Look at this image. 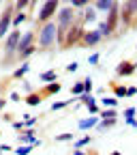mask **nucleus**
<instances>
[{
	"label": "nucleus",
	"mask_w": 137,
	"mask_h": 155,
	"mask_svg": "<svg viewBox=\"0 0 137 155\" xmlns=\"http://www.w3.org/2000/svg\"><path fill=\"white\" fill-rule=\"evenodd\" d=\"M137 93V86H131V88H126V97H133Z\"/></svg>",
	"instance_id": "e433bc0d"
},
{
	"label": "nucleus",
	"mask_w": 137,
	"mask_h": 155,
	"mask_svg": "<svg viewBox=\"0 0 137 155\" xmlns=\"http://www.w3.org/2000/svg\"><path fill=\"white\" fill-rule=\"evenodd\" d=\"M84 93H92V78H86L84 80Z\"/></svg>",
	"instance_id": "473e14b6"
},
{
	"label": "nucleus",
	"mask_w": 137,
	"mask_h": 155,
	"mask_svg": "<svg viewBox=\"0 0 137 155\" xmlns=\"http://www.w3.org/2000/svg\"><path fill=\"white\" fill-rule=\"evenodd\" d=\"M109 86H111V91H114V95H116V97H126V86H120V84H114V82H111Z\"/></svg>",
	"instance_id": "5701e85b"
},
{
	"label": "nucleus",
	"mask_w": 137,
	"mask_h": 155,
	"mask_svg": "<svg viewBox=\"0 0 137 155\" xmlns=\"http://www.w3.org/2000/svg\"><path fill=\"white\" fill-rule=\"evenodd\" d=\"M56 78H58V73H56L54 69H49V71H43V73H41V82L49 84V82H56Z\"/></svg>",
	"instance_id": "6ab92c4d"
},
{
	"label": "nucleus",
	"mask_w": 137,
	"mask_h": 155,
	"mask_svg": "<svg viewBox=\"0 0 137 155\" xmlns=\"http://www.w3.org/2000/svg\"><path fill=\"white\" fill-rule=\"evenodd\" d=\"M126 123H129L131 127H137V121H135V116H133V119H126Z\"/></svg>",
	"instance_id": "58836bf2"
},
{
	"label": "nucleus",
	"mask_w": 137,
	"mask_h": 155,
	"mask_svg": "<svg viewBox=\"0 0 137 155\" xmlns=\"http://www.w3.org/2000/svg\"><path fill=\"white\" fill-rule=\"evenodd\" d=\"M67 71H77V63H71V65L67 67Z\"/></svg>",
	"instance_id": "ea45409f"
},
{
	"label": "nucleus",
	"mask_w": 137,
	"mask_h": 155,
	"mask_svg": "<svg viewBox=\"0 0 137 155\" xmlns=\"http://www.w3.org/2000/svg\"><path fill=\"white\" fill-rule=\"evenodd\" d=\"M41 101H43V95H41V93H30V95L26 97V104H28V106H39Z\"/></svg>",
	"instance_id": "f3484780"
},
{
	"label": "nucleus",
	"mask_w": 137,
	"mask_h": 155,
	"mask_svg": "<svg viewBox=\"0 0 137 155\" xmlns=\"http://www.w3.org/2000/svg\"><path fill=\"white\" fill-rule=\"evenodd\" d=\"M71 93H73V95H82V93H84V82L73 84V86H71Z\"/></svg>",
	"instance_id": "c85d7f7f"
},
{
	"label": "nucleus",
	"mask_w": 137,
	"mask_h": 155,
	"mask_svg": "<svg viewBox=\"0 0 137 155\" xmlns=\"http://www.w3.org/2000/svg\"><path fill=\"white\" fill-rule=\"evenodd\" d=\"M75 22V9L73 7H62V9H58L56 13V26H58V32H56V41L64 45V37L71 28V24Z\"/></svg>",
	"instance_id": "f257e3e1"
},
{
	"label": "nucleus",
	"mask_w": 137,
	"mask_h": 155,
	"mask_svg": "<svg viewBox=\"0 0 137 155\" xmlns=\"http://www.w3.org/2000/svg\"><path fill=\"white\" fill-rule=\"evenodd\" d=\"M32 147H34V144H26V147H19V149H15V153H17V155H28Z\"/></svg>",
	"instance_id": "2f4dec72"
},
{
	"label": "nucleus",
	"mask_w": 137,
	"mask_h": 155,
	"mask_svg": "<svg viewBox=\"0 0 137 155\" xmlns=\"http://www.w3.org/2000/svg\"><path fill=\"white\" fill-rule=\"evenodd\" d=\"M88 2H90V0H71V7L73 9H84Z\"/></svg>",
	"instance_id": "cd10ccee"
},
{
	"label": "nucleus",
	"mask_w": 137,
	"mask_h": 155,
	"mask_svg": "<svg viewBox=\"0 0 137 155\" xmlns=\"http://www.w3.org/2000/svg\"><path fill=\"white\" fill-rule=\"evenodd\" d=\"M13 15H15V7L13 2H9L2 11V15H0V41L9 35V28L13 26Z\"/></svg>",
	"instance_id": "39448f33"
},
{
	"label": "nucleus",
	"mask_w": 137,
	"mask_h": 155,
	"mask_svg": "<svg viewBox=\"0 0 137 155\" xmlns=\"http://www.w3.org/2000/svg\"><path fill=\"white\" fill-rule=\"evenodd\" d=\"M19 142H24V144H41L36 138H34V134L32 131H24V134H19Z\"/></svg>",
	"instance_id": "f8f14e48"
},
{
	"label": "nucleus",
	"mask_w": 137,
	"mask_h": 155,
	"mask_svg": "<svg viewBox=\"0 0 137 155\" xmlns=\"http://www.w3.org/2000/svg\"><path fill=\"white\" fill-rule=\"evenodd\" d=\"M34 123H36V119H28V121H26V127H32Z\"/></svg>",
	"instance_id": "79ce46f5"
},
{
	"label": "nucleus",
	"mask_w": 137,
	"mask_h": 155,
	"mask_svg": "<svg viewBox=\"0 0 137 155\" xmlns=\"http://www.w3.org/2000/svg\"><path fill=\"white\" fill-rule=\"evenodd\" d=\"M5 151H11V147H9V144H2V147H0V155H2Z\"/></svg>",
	"instance_id": "a19ab883"
},
{
	"label": "nucleus",
	"mask_w": 137,
	"mask_h": 155,
	"mask_svg": "<svg viewBox=\"0 0 137 155\" xmlns=\"http://www.w3.org/2000/svg\"><path fill=\"white\" fill-rule=\"evenodd\" d=\"M90 140H92V138H90V136H84V138H82V140H77V142H75V149H82V147H86V144H90Z\"/></svg>",
	"instance_id": "c756f323"
},
{
	"label": "nucleus",
	"mask_w": 137,
	"mask_h": 155,
	"mask_svg": "<svg viewBox=\"0 0 137 155\" xmlns=\"http://www.w3.org/2000/svg\"><path fill=\"white\" fill-rule=\"evenodd\" d=\"M135 108H129V110H124V119H133V116H135Z\"/></svg>",
	"instance_id": "72a5a7b5"
},
{
	"label": "nucleus",
	"mask_w": 137,
	"mask_h": 155,
	"mask_svg": "<svg viewBox=\"0 0 137 155\" xmlns=\"http://www.w3.org/2000/svg\"><path fill=\"white\" fill-rule=\"evenodd\" d=\"M5 104H7L5 99H0V110H2V108H5Z\"/></svg>",
	"instance_id": "c03bdc74"
},
{
	"label": "nucleus",
	"mask_w": 137,
	"mask_h": 155,
	"mask_svg": "<svg viewBox=\"0 0 137 155\" xmlns=\"http://www.w3.org/2000/svg\"><path fill=\"white\" fill-rule=\"evenodd\" d=\"M34 43V32L32 30H28V32H24L22 37H19V43H17V54H22L26 48H30Z\"/></svg>",
	"instance_id": "9b49d317"
},
{
	"label": "nucleus",
	"mask_w": 137,
	"mask_h": 155,
	"mask_svg": "<svg viewBox=\"0 0 137 155\" xmlns=\"http://www.w3.org/2000/svg\"><path fill=\"white\" fill-rule=\"evenodd\" d=\"M82 35H84V26H82V22H75L71 24V28H69V32H67V37H64V45L62 48H73V45H77L82 41Z\"/></svg>",
	"instance_id": "423d86ee"
},
{
	"label": "nucleus",
	"mask_w": 137,
	"mask_h": 155,
	"mask_svg": "<svg viewBox=\"0 0 137 155\" xmlns=\"http://www.w3.org/2000/svg\"><path fill=\"white\" fill-rule=\"evenodd\" d=\"M88 112H90V114H96V112H99V108H96V104H90V106H88Z\"/></svg>",
	"instance_id": "c9c22d12"
},
{
	"label": "nucleus",
	"mask_w": 137,
	"mask_h": 155,
	"mask_svg": "<svg viewBox=\"0 0 137 155\" xmlns=\"http://www.w3.org/2000/svg\"><path fill=\"white\" fill-rule=\"evenodd\" d=\"M111 155H122V153H120V151H114V153H111Z\"/></svg>",
	"instance_id": "a18cd8bd"
},
{
	"label": "nucleus",
	"mask_w": 137,
	"mask_h": 155,
	"mask_svg": "<svg viewBox=\"0 0 137 155\" xmlns=\"http://www.w3.org/2000/svg\"><path fill=\"white\" fill-rule=\"evenodd\" d=\"M56 32H58V26L54 19L41 24V30H39V50L41 52H47L56 45Z\"/></svg>",
	"instance_id": "f03ea898"
},
{
	"label": "nucleus",
	"mask_w": 137,
	"mask_h": 155,
	"mask_svg": "<svg viewBox=\"0 0 137 155\" xmlns=\"http://www.w3.org/2000/svg\"><path fill=\"white\" fill-rule=\"evenodd\" d=\"M103 108H116L118 106V97H103Z\"/></svg>",
	"instance_id": "393cba45"
},
{
	"label": "nucleus",
	"mask_w": 137,
	"mask_h": 155,
	"mask_svg": "<svg viewBox=\"0 0 137 155\" xmlns=\"http://www.w3.org/2000/svg\"><path fill=\"white\" fill-rule=\"evenodd\" d=\"M116 123H118V119H101L99 123H96V127H99L101 131H105V129H111Z\"/></svg>",
	"instance_id": "dca6fc26"
},
{
	"label": "nucleus",
	"mask_w": 137,
	"mask_h": 155,
	"mask_svg": "<svg viewBox=\"0 0 137 155\" xmlns=\"http://www.w3.org/2000/svg\"><path fill=\"white\" fill-rule=\"evenodd\" d=\"M0 138H2V131H0Z\"/></svg>",
	"instance_id": "09e8293b"
},
{
	"label": "nucleus",
	"mask_w": 137,
	"mask_h": 155,
	"mask_svg": "<svg viewBox=\"0 0 137 155\" xmlns=\"http://www.w3.org/2000/svg\"><path fill=\"white\" fill-rule=\"evenodd\" d=\"M58 9H60V0H45L43 7L39 9V24H45L51 17H56Z\"/></svg>",
	"instance_id": "20e7f679"
},
{
	"label": "nucleus",
	"mask_w": 137,
	"mask_h": 155,
	"mask_svg": "<svg viewBox=\"0 0 137 155\" xmlns=\"http://www.w3.org/2000/svg\"><path fill=\"white\" fill-rule=\"evenodd\" d=\"M28 5H30V0H15V2H13L15 11H24V9H26Z\"/></svg>",
	"instance_id": "bb28decb"
},
{
	"label": "nucleus",
	"mask_w": 137,
	"mask_h": 155,
	"mask_svg": "<svg viewBox=\"0 0 137 155\" xmlns=\"http://www.w3.org/2000/svg\"><path fill=\"white\" fill-rule=\"evenodd\" d=\"M105 15H107V17H105V26L114 32L116 28H118V24H120V2H118V0L114 2V7H111Z\"/></svg>",
	"instance_id": "6e6552de"
},
{
	"label": "nucleus",
	"mask_w": 137,
	"mask_h": 155,
	"mask_svg": "<svg viewBox=\"0 0 137 155\" xmlns=\"http://www.w3.org/2000/svg\"><path fill=\"white\" fill-rule=\"evenodd\" d=\"M73 155H88V153H84L82 149H75V153H73Z\"/></svg>",
	"instance_id": "37998d69"
},
{
	"label": "nucleus",
	"mask_w": 137,
	"mask_h": 155,
	"mask_svg": "<svg viewBox=\"0 0 137 155\" xmlns=\"http://www.w3.org/2000/svg\"><path fill=\"white\" fill-rule=\"evenodd\" d=\"M34 52H36V48H34V43H32V45H30V48H26L22 54H17V63H19V61H22V63H24V61H28V58H30Z\"/></svg>",
	"instance_id": "a211bd4d"
},
{
	"label": "nucleus",
	"mask_w": 137,
	"mask_h": 155,
	"mask_svg": "<svg viewBox=\"0 0 137 155\" xmlns=\"http://www.w3.org/2000/svg\"><path fill=\"white\" fill-rule=\"evenodd\" d=\"M96 123H99V119L92 114L90 119H84V121H79V129L82 131H86V129H92V127H96Z\"/></svg>",
	"instance_id": "ddd939ff"
},
{
	"label": "nucleus",
	"mask_w": 137,
	"mask_h": 155,
	"mask_svg": "<svg viewBox=\"0 0 137 155\" xmlns=\"http://www.w3.org/2000/svg\"><path fill=\"white\" fill-rule=\"evenodd\" d=\"M26 127V123H13V129H17V131H22Z\"/></svg>",
	"instance_id": "4c0bfd02"
},
{
	"label": "nucleus",
	"mask_w": 137,
	"mask_h": 155,
	"mask_svg": "<svg viewBox=\"0 0 137 155\" xmlns=\"http://www.w3.org/2000/svg\"><path fill=\"white\" fill-rule=\"evenodd\" d=\"M101 119H118V112H116V108H103Z\"/></svg>",
	"instance_id": "b1692460"
},
{
	"label": "nucleus",
	"mask_w": 137,
	"mask_h": 155,
	"mask_svg": "<svg viewBox=\"0 0 137 155\" xmlns=\"http://www.w3.org/2000/svg\"><path fill=\"white\" fill-rule=\"evenodd\" d=\"M60 88H62V86L58 84V82H49V84H47V88H43V91H41V95H43V97H49V95L60 93Z\"/></svg>",
	"instance_id": "4468645a"
},
{
	"label": "nucleus",
	"mask_w": 137,
	"mask_h": 155,
	"mask_svg": "<svg viewBox=\"0 0 137 155\" xmlns=\"http://www.w3.org/2000/svg\"><path fill=\"white\" fill-rule=\"evenodd\" d=\"M62 2H71V0H62Z\"/></svg>",
	"instance_id": "49530a36"
},
{
	"label": "nucleus",
	"mask_w": 137,
	"mask_h": 155,
	"mask_svg": "<svg viewBox=\"0 0 137 155\" xmlns=\"http://www.w3.org/2000/svg\"><path fill=\"white\" fill-rule=\"evenodd\" d=\"M135 17H137V5L131 2V0H124L122 7H120V22L124 26H131Z\"/></svg>",
	"instance_id": "0eeeda50"
},
{
	"label": "nucleus",
	"mask_w": 137,
	"mask_h": 155,
	"mask_svg": "<svg viewBox=\"0 0 137 155\" xmlns=\"http://www.w3.org/2000/svg\"><path fill=\"white\" fill-rule=\"evenodd\" d=\"M19 37L22 32L19 30H11L7 37H5V56H2V65H13L17 61V43H19Z\"/></svg>",
	"instance_id": "7ed1b4c3"
},
{
	"label": "nucleus",
	"mask_w": 137,
	"mask_h": 155,
	"mask_svg": "<svg viewBox=\"0 0 137 155\" xmlns=\"http://www.w3.org/2000/svg\"><path fill=\"white\" fill-rule=\"evenodd\" d=\"M0 2H2V0H0Z\"/></svg>",
	"instance_id": "8fccbe9b"
},
{
	"label": "nucleus",
	"mask_w": 137,
	"mask_h": 155,
	"mask_svg": "<svg viewBox=\"0 0 137 155\" xmlns=\"http://www.w3.org/2000/svg\"><path fill=\"white\" fill-rule=\"evenodd\" d=\"M114 2H116V0H96V2H94V9H99V11H109L111 7H114Z\"/></svg>",
	"instance_id": "2eb2a0df"
},
{
	"label": "nucleus",
	"mask_w": 137,
	"mask_h": 155,
	"mask_svg": "<svg viewBox=\"0 0 137 155\" xmlns=\"http://www.w3.org/2000/svg\"><path fill=\"white\" fill-rule=\"evenodd\" d=\"M135 69H137L135 63H131V61H120L118 67H116V75H118V78H129V75L135 73Z\"/></svg>",
	"instance_id": "9d476101"
},
{
	"label": "nucleus",
	"mask_w": 137,
	"mask_h": 155,
	"mask_svg": "<svg viewBox=\"0 0 137 155\" xmlns=\"http://www.w3.org/2000/svg\"><path fill=\"white\" fill-rule=\"evenodd\" d=\"M103 41V37H101V32L99 30H84V35H82V45H86V48H94V45H99Z\"/></svg>",
	"instance_id": "1a4fd4ad"
},
{
	"label": "nucleus",
	"mask_w": 137,
	"mask_h": 155,
	"mask_svg": "<svg viewBox=\"0 0 137 155\" xmlns=\"http://www.w3.org/2000/svg\"><path fill=\"white\" fill-rule=\"evenodd\" d=\"M73 138H75V136H73V134H69V131H67V134H58V136H56V140H58V142H73Z\"/></svg>",
	"instance_id": "a878e982"
},
{
	"label": "nucleus",
	"mask_w": 137,
	"mask_h": 155,
	"mask_svg": "<svg viewBox=\"0 0 137 155\" xmlns=\"http://www.w3.org/2000/svg\"><path fill=\"white\" fill-rule=\"evenodd\" d=\"M84 22H96V9L86 5V13H84Z\"/></svg>",
	"instance_id": "412c9836"
},
{
	"label": "nucleus",
	"mask_w": 137,
	"mask_h": 155,
	"mask_svg": "<svg viewBox=\"0 0 137 155\" xmlns=\"http://www.w3.org/2000/svg\"><path fill=\"white\" fill-rule=\"evenodd\" d=\"M71 101H56V104H51V112H56V110H62V108H67Z\"/></svg>",
	"instance_id": "7c9ffc66"
},
{
	"label": "nucleus",
	"mask_w": 137,
	"mask_h": 155,
	"mask_svg": "<svg viewBox=\"0 0 137 155\" xmlns=\"http://www.w3.org/2000/svg\"><path fill=\"white\" fill-rule=\"evenodd\" d=\"M28 69H30V65L24 61V63H22V67H19L17 71H13V80H19V78H24V75L28 73Z\"/></svg>",
	"instance_id": "aec40b11"
},
{
	"label": "nucleus",
	"mask_w": 137,
	"mask_h": 155,
	"mask_svg": "<svg viewBox=\"0 0 137 155\" xmlns=\"http://www.w3.org/2000/svg\"><path fill=\"white\" fill-rule=\"evenodd\" d=\"M88 63H90V65H96V63H99V54H92V56L88 58Z\"/></svg>",
	"instance_id": "f704fd0d"
},
{
	"label": "nucleus",
	"mask_w": 137,
	"mask_h": 155,
	"mask_svg": "<svg viewBox=\"0 0 137 155\" xmlns=\"http://www.w3.org/2000/svg\"><path fill=\"white\" fill-rule=\"evenodd\" d=\"M90 155H99V153H90Z\"/></svg>",
	"instance_id": "de8ad7c7"
},
{
	"label": "nucleus",
	"mask_w": 137,
	"mask_h": 155,
	"mask_svg": "<svg viewBox=\"0 0 137 155\" xmlns=\"http://www.w3.org/2000/svg\"><path fill=\"white\" fill-rule=\"evenodd\" d=\"M26 17H28V15H26L24 11H15V15H13V26L19 28V24H24V22H26Z\"/></svg>",
	"instance_id": "4be33fe9"
}]
</instances>
